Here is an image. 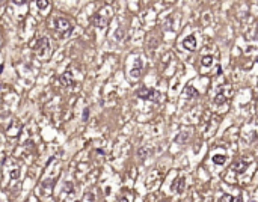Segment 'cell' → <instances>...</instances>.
<instances>
[{
  "label": "cell",
  "mask_w": 258,
  "mask_h": 202,
  "mask_svg": "<svg viewBox=\"0 0 258 202\" xmlns=\"http://www.w3.org/2000/svg\"><path fill=\"white\" fill-rule=\"evenodd\" d=\"M246 167H248V162H245V160H237V162L233 165V170L237 172V173H243V172L246 170Z\"/></svg>",
  "instance_id": "cell-4"
},
{
  "label": "cell",
  "mask_w": 258,
  "mask_h": 202,
  "mask_svg": "<svg viewBox=\"0 0 258 202\" xmlns=\"http://www.w3.org/2000/svg\"><path fill=\"white\" fill-rule=\"evenodd\" d=\"M225 160H226V157H225V155H219V154L213 157V163H214V165H223Z\"/></svg>",
  "instance_id": "cell-9"
},
{
  "label": "cell",
  "mask_w": 258,
  "mask_h": 202,
  "mask_svg": "<svg viewBox=\"0 0 258 202\" xmlns=\"http://www.w3.org/2000/svg\"><path fill=\"white\" fill-rule=\"evenodd\" d=\"M65 189H67L68 192H73V184H71V183H68L67 185H65Z\"/></svg>",
  "instance_id": "cell-18"
},
{
  "label": "cell",
  "mask_w": 258,
  "mask_h": 202,
  "mask_svg": "<svg viewBox=\"0 0 258 202\" xmlns=\"http://www.w3.org/2000/svg\"><path fill=\"white\" fill-rule=\"evenodd\" d=\"M225 101H226V98H225L223 93H218L216 98H214V103H216V104H223Z\"/></svg>",
  "instance_id": "cell-13"
},
{
  "label": "cell",
  "mask_w": 258,
  "mask_h": 202,
  "mask_svg": "<svg viewBox=\"0 0 258 202\" xmlns=\"http://www.w3.org/2000/svg\"><path fill=\"white\" fill-rule=\"evenodd\" d=\"M121 35H122V32H121V30H118V33H116V36H118V39H121Z\"/></svg>",
  "instance_id": "cell-19"
},
{
  "label": "cell",
  "mask_w": 258,
  "mask_h": 202,
  "mask_svg": "<svg viewBox=\"0 0 258 202\" xmlns=\"http://www.w3.org/2000/svg\"><path fill=\"white\" fill-rule=\"evenodd\" d=\"M221 201L222 202H231V201H234V198H231V196L225 195V196H222V198H221Z\"/></svg>",
  "instance_id": "cell-15"
},
{
  "label": "cell",
  "mask_w": 258,
  "mask_h": 202,
  "mask_svg": "<svg viewBox=\"0 0 258 202\" xmlns=\"http://www.w3.org/2000/svg\"><path fill=\"white\" fill-rule=\"evenodd\" d=\"M137 97L144 98V100H149V101H154V103H162L163 100V95L156 89H149V88H141L137 91Z\"/></svg>",
  "instance_id": "cell-1"
},
{
  "label": "cell",
  "mask_w": 258,
  "mask_h": 202,
  "mask_svg": "<svg viewBox=\"0 0 258 202\" xmlns=\"http://www.w3.org/2000/svg\"><path fill=\"white\" fill-rule=\"evenodd\" d=\"M88 116H89V109H85V112H83V119L86 121V119H88Z\"/></svg>",
  "instance_id": "cell-16"
},
{
  "label": "cell",
  "mask_w": 258,
  "mask_h": 202,
  "mask_svg": "<svg viewBox=\"0 0 258 202\" xmlns=\"http://www.w3.org/2000/svg\"><path fill=\"white\" fill-rule=\"evenodd\" d=\"M184 95H186V98H196L199 93H198V91H196L193 86H186Z\"/></svg>",
  "instance_id": "cell-6"
},
{
  "label": "cell",
  "mask_w": 258,
  "mask_h": 202,
  "mask_svg": "<svg viewBox=\"0 0 258 202\" xmlns=\"http://www.w3.org/2000/svg\"><path fill=\"white\" fill-rule=\"evenodd\" d=\"M94 21H95V26H97V27H104V26H106V20H101L100 15H95Z\"/></svg>",
  "instance_id": "cell-12"
},
{
  "label": "cell",
  "mask_w": 258,
  "mask_h": 202,
  "mask_svg": "<svg viewBox=\"0 0 258 202\" xmlns=\"http://www.w3.org/2000/svg\"><path fill=\"white\" fill-rule=\"evenodd\" d=\"M141 68H142V63H141V60L137 59V60H136V68L131 71V75H133V77H139V75H141Z\"/></svg>",
  "instance_id": "cell-8"
},
{
  "label": "cell",
  "mask_w": 258,
  "mask_h": 202,
  "mask_svg": "<svg viewBox=\"0 0 258 202\" xmlns=\"http://www.w3.org/2000/svg\"><path fill=\"white\" fill-rule=\"evenodd\" d=\"M183 45H184L186 50H190V51H193V50L196 48V38L193 36V35L187 36L184 41H183Z\"/></svg>",
  "instance_id": "cell-3"
},
{
  "label": "cell",
  "mask_w": 258,
  "mask_h": 202,
  "mask_svg": "<svg viewBox=\"0 0 258 202\" xmlns=\"http://www.w3.org/2000/svg\"><path fill=\"white\" fill-rule=\"evenodd\" d=\"M18 175H20L18 169H12V170H11V178H12V180H15V178H18Z\"/></svg>",
  "instance_id": "cell-14"
},
{
  "label": "cell",
  "mask_w": 258,
  "mask_h": 202,
  "mask_svg": "<svg viewBox=\"0 0 258 202\" xmlns=\"http://www.w3.org/2000/svg\"><path fill=\"white\" fill-rule=\"evenodd\" d=\"M201 63H202V67H210L213 63V57L211 56H204L201 59Z\"/></svg>",
  "instance_id": "cell-10"
},
{
  "label": "cell",
  "mask_w": 258,
  "mask_h": 202,
  "mask_svg": "<svg viewBox=\"0 0 258 202\" xmlns=\"http://www.w3.org/2000/svg\"><path fill=\"white\" fill-rule=\"evenodd\" d=\"M12 2H14L15 5H24V3H26L27 0H12Z\"/></svg>",
  "instance_id": "cell-17"
},
{
  "label": "cell",
  "mask_w": 258,
  "mask_h": 202,
  "mask_svg": "<svg viewBox=\"0 0 258 202\" xmlns=\"http://www.w3.org/2000/svg\"><path fill=\"white\" fill-rule=\"evenodd\" d=\"M183 185H184V180H183V178H178V180H177V184H174V185H172V190L183 192Z\"/></svg>",
  "instance_id": "cell-7"
},
{
  "label": "cell",
  "mask_w": 258,
  "mask_h": 202,
  "mask_svg": "<svg viewBox=\"0 0 258 202\" xmlns=\"http://www.w3.org/2000/svg\"><path fill=\"white\" fill-rule=\"evenodd\" d=\"M60 82L65 85V86H71L74 83L73 80V74H71V71H65V73L62 74V77H60Z\"/></svg>",
  "instance_id": "cell-5"
},
{
  "label": "cell",
  "mask_w": 258,
  "mask_h": 202,
  "mask_svg": "<svg viewBox=\"0 0 258 202\" xmlns=\"http://www.w3.org/2000/svg\"><path fill=\"white\" fill-rule=\"evenodd\" d=\"M37 5L39 9H47L50 6V2L48 0H37Z\"/></svg>",
  "instance_id": "cell-11"
},
{
  "label": "cell",
  "mask_w": 258,
  "mask_h": 202,
  "mask_svg": "<svg viewBox=\"0 0 258 202\" xmlns=\"http://www.w3.org/2000/svg\"><path fill=\"white\" fill-rule=\"evenodd\" d=\"M55 26L57 30H64V35H65V29H67V30H71V26H70L68 20H65V18H56Z\"/></svg>",
  "instance_id": "cell-2"
}]
</instances>
